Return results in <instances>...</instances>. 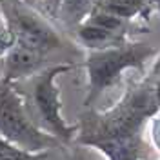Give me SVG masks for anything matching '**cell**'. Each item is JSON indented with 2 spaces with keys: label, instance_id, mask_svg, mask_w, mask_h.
I'll return each instance as SVG.
<instances>
[{
  "label": "cell",
  "instance_id": "obj_1",
  "mask_svg": "<svg viewBox=\"0 0 160 160\" xmlns=\"http://www.w3.org/2000/svg\"><path fill=\"white\" fill-rule=\"evenodd\" d=\"M153 57L155 49L142 42H124L104 49H89L86 58L89 88L86 104L89 106L93 100H97L128 69H140Z\"/></svg>",
  "mask_w": 160,
  "mask_h": 160
},
{
  "label": "cell",
  "instance_id": "obj_2",
  "mask_svg": "<svg viewBox=\"0 0 160 160\" xmlns=\"http://www.w3.org/2000/svg\"><path fill=\"white\" fill-rule=\"evenodd\" d=\"M157 111H160V108L155 98L153 86L133 88L113 109L100 115L89 129L84 131L80 142L88 144L91 140L104 138V137L140 133L142 124L148 118L155 117Z\"/></svg>",
  "mask_w": 160,
  "mask_h": 160
},
{
  "label": "cell",
  "instance_id": "obj_3",
  "mask_svg": "<svg viewBox=\"0 0 160 160\" xmlns=\"http://www.w3.org/2000/svg\"><path fill=\"white\" fill-rule=\"evenodd\" d=\"M0 137L33 153H42L60 142L33 124L22 95L9 86V82L0 86Z\"/></svg>",
  "mask_w": 160,
  "mask_h": 160
},
{
  "label": "cell",
  "instance_id": "obj_4",
  "mask_svg": "<svg viewBox=\"0 0 160 160\" xmlns=\"http://www.w3.org/2000/svg\"><path fill=\"white\" fill-rule=\"evenodd\" d=\"M0 8L4 22L13 31L17 44L42 53L58 49L62 46V40L55 28L24 0H0Z\"/></svg>",
  "mask_w": 160,
  "mask_h": 160
},
{
  "label": "cell",
  "instance_id": "obj_5",
  "mask_svg": "<svg viewBox=\"0 0 160 160\" xmlns=\"http://www.w3.org/2000/svg\"><path fill=\"white\" fill-rule=\"evenodd\" d=\"M69 69V64H62L44 71L35 78V88H33V102L38 111V117L42 118V124L53 137L64 142L73 138L77 129L73 126H68L60 113L62 104H60V89L57 86V77Z\"/></svg>",
  "mask_w": 160,
  "mask_h": 160
},
{
  "label": "cell",
  "instance_id": "obj_6",
  "mask_svg": "<svg viewBox=\"0 0 160 160\" xmlns=\"http://www.w3.org/2000/svg\"><path fill=\"white\" fill-rule=\"evenodd\" d=\"M88 146L102 151L108 160H140L142 153V133L104 137L88 142Z\"/></svg>",
  "mask_w": 160,
  "mask_h": 160
},
{
  "label": "cell",
  "instance_id": "obj_7",
  "mask_svg": "<svg viewBox=\"0 0 160 160\" xmlns=\"http://www.w3.org/2000/svg\"><path fill=\"white\" fill-rule=\"evenodd\" d=\"M42 58H44L42 51L17 44L15 48H11L6 53V75H8V80L35 73L42 66Z\"/></svg>",
  "mask_w": 160,
  "mask_h": 160
},
{
  "label": "cell",
  "instance_id": "obj_8",
  "mask_svg": "<svg viewBox=\"0 0 160 160\" xmlns=\"http://www.w3.org/2000/svg\"><path fill=\"white\" fill-rule=\"evenodd\" d=\"M77 35H78V40L88 49H104V48L118 46V44L126 42V33L98 26L88 18L82 20L77 26Z\"/></svg>",
  "mask_w": 160,
  "mask_h": 160
},
{
  "label": "cell",
  "instance_id": "obj_9",
  "mask_svg": "<svg viewBox=\"0 0 160 160\" xmlns=\"http://www.w3.org/2000/svg\"><path fill=\"white\" fill-rule=\"evenodd\" d=\"M97 6L128 22L138 17H146L151 9L148 0H98Z\"/></svg>",
  "mask_w": 160,
  "mask_h": 160
},
{
  "label": "cell",
  "instance_id": "obj_10",
  "mask_svg": "<svg viewBox=\"0 0 160 160\" xmlns=\"http://www.w3.org/2000/svg\"><path fill=\"white\" fill-rule=\"evenodd\" d=\"M97 4H98V0H62L57 15L66 24L78 26L80 22L97 8Z\"/></svg>",
  "mask_w": 160,
  "mask_h": 160
},
{
  "label": "cell",
  "instance_id": "obj_11",
  "mask_svg": "<svg viewBox=\"0 0 160 160\" xmlns=\"http://www.w3.org/2000/svg\"><path fill=\"white\" fill-rule=\"evenodd\" d=\"M46 153H33L0 137V160H44Z\"/></svg>",
  "mask_w": 160,
  "mask_h": 160
},
{
  "label": "cell",
  "instance_id": "obj_12",
  "mask_svg": "<svg viewBox=\"0 0 160 160\" xmlns=\"http://www.w3.org/2000/svg\"><path fill=\"white\" fill-rule=\"evenodd\" d=\"M15 46H17V38H15L13 31L9 29V26L6 22H2L0 24V55H6Z\"/></svg>",
  "mask_w": 160,
  "mask_h": 160
},
{
  "label": "cell",
  "instance_id": "obj_13",
  "mask_svg": "<svg viewBox=\"0 0 160 160\" xmlns=\"http://www.w3.org/2000/svg\"><path fill=\"white\" fill-rule=\"evenodd\" d=\"M60 2H62V0H46V8H48V11H49L51 15H57V13H58Z\"/></svg>",
  "mask_w": 160,
  "mask_h": 160
},
{
  "label": "cell",
  "instance_id": "obj_14",
  "mask_svg": "<svg viewBox=\"0 0 160 160\" xmlns=\"http://www.w3.org/2000/svg\"><path fill=\"white\" fill-rule=\"evenodd\" d=\"M153 140H155V144L158 146V151H160V120H157V122L153 124Z\"/></svg>",
  "mask_w": 160,
  "mask_h": 160
},
{
  "label": "cell",
  "instance_id": "obj_15",
  "mask_svg": "<svg viewBox=\"0 0 160 160\" xmlns=\"http://www.w3.org/2000/svg\"><path fill=\"white\" fill-rule=\"evenodd\" d=\"M153 75L160 80V57L155 60V66H153Z\"/></svg>",
  "mask_w": 160,
  "mask_h": 160
},
{
  "label": "cell",
  "instance_id": "obj_16",
  "mask_svg": "<svg viewBox=\"0 0 160 160\" xmlns=\"http://www.w3.org/2000/svg\"><path fill=\"white\" fill-rule=\"evenodd\" d=\"M153 88H155V98H157V104H158V108H160V80H157V84H155Z\"/></svg>",
  "mask_w": 160,
  "mask_h": 160
},
{
  "label": "cell",
  "instance_id": "obj_17",
  "mask_svg": "<svg viewBox=\"0 0 160 160\" xmlns=\"http://www.w3.org/2000/svg\"><path fill=\"white\" fill-rule=\"evenodd\" d=\"M148 2H149L151 8H155V9H158V11H160V0H148Z\"/></svg>",
  "mask_w": 160,
  "mask_h": 160
},
{
  "label": "cell",
  "instance_id": "obj_18",
  "mask_svg": "<svg viewBox=\"0 0 160 160\" xmlns=\"http://www.w3.org/2000/svg\"><path fill=\"white\" fill-rule=\"evenodd\" d=\"M4 22V17H2V8H0V24Z\"/></svg>",
  "mask_w": 160,
  "mask_h": 160
}]
</instances>
